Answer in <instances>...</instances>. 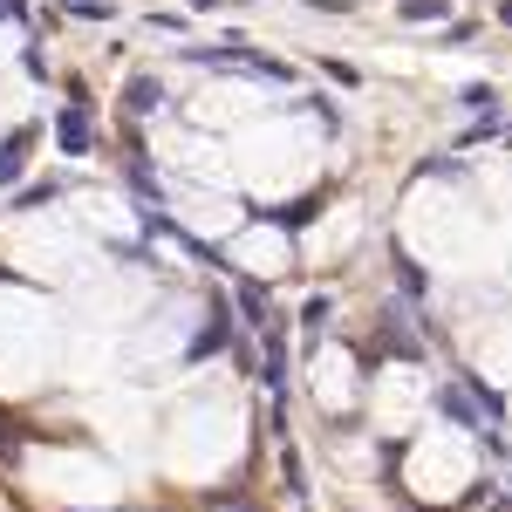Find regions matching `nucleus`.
<instances>
[{"mask_svg": "<svg viewBox=\"0 0 512 512\" xmlns=\"http://www.w3.org/2000/svg\"><path fill=\"white\" fill-rule=\"evenodd\" d=\"M28 151H35V130H14V137L0 144V185H14V178L28 171Z\"/></svg>", "mask_w": 512, "mask_h": 512, "instance_id": "f257e3e1", "label": "nucleus"}, {"mask_svg": "<svg viewBox=\"0 0 512 512\" xmlns=\"http://www.w3.org/2000/svg\"><path fill=\"white\" fill-rule=\"evenodd\" d=\"M55 137H62V151H69V158H89V144H96L82 110H62V117H55Z\"/></svg>", "mask_w": 512, "mask_h": 512, "instance_id": "f03ea898", "label": "nucleus"}, {"mask_svg": "<svg viewBox=\"0 0 512 512\" xmlns=\"http://www.w3.org/2000/svg\"><path fill=\"white\" fill-rule=\"evenodd\" d=\"M226 342H233V308H226V301H212V328L192 342V355H212V349H226Z\"/></svg>", "mask_w": 512, "mask_h": 512, "instance_id": "7ed1b4c3", "label": "nucleus"}, {"mask_svg": "<svg viewBox=\"0 0 512 512\" xmlns=\"http://www.w3.org/2000/svg\"><path fill=\"white\" fill-rule=\"evenodd\" d=\"M158 103H164V82H151V76H137L123 89V110H130V117H151Z\"/></svg>", "mask_w": 512, "mask_h": 512, "instance_id": "20e7f679", "label": "nucleus"}, {"mask_svg": "<svg viewBox=\"0 0 512 512\" xmlns=\"http://www.w3.org/2000/svg\"><path fill=\"white\" fill-rule=\"evenodd\" d=\"M260 383L274 390V403H280V390H287V349H280V335H267V355H260Z\"/></svg>", "mask_w": 512, "mask_h": 512, "instance_id": "39448f33", "label": "nucleus"}, {"mask_svg": "<svg viewBox=\"0 0 512 512\" xmlns=\"http://www.w3.org/2000/svg\"><path fill=\"white\" fill-rule=\"evenodd\" d=\"M280 485H287V499H308V478H301V458L294 451H280Z\"/></svg>", "mask_w": 512, "mask_h": 512, "instance_id": "423d86ee", "label": "nucleus"}, {"mask_svg": "<svg viewBox=\"0 0 512 512\" xmlns=\"http://www.w3.org/2000/svg\"><path fill=\"white\" fill-rule=\"evenodd\" d=\"M396 280H403V294H410V301H424V267H417L410 253H396Z\"/></svg>", "mask_w": 512, "mask_h": 512, "instance_id": "0eeeda50", "label": "nucleus"}, {"mask_svg": "<svg viewBox=\"0 0 512 512\" xmlns=\"http://www.w3.org/2000/svg\"><path fill=\"white\" fill-rule=\"evenodd\" d=\"M451 0H403V21H444Z\"/></svg>", "mask_w": 512, "mask_h": 512, "instance_id": "6e6552de", "label": "nucleus"}, {"mask_svg": "<svg viewBox=\"0 0 512 512\" xmlns=\"http://www.w3.org/2000/svg\"><path fill=\"white\" fill-rule=\"evenodd\" d=\"M308 212H315L308 198H301V205H280V212H274V226H280V233H301V226H308Z\"/></svg>", "mask_w": 512, "mask_h": 512, "instance_id": "1a4fd4ad", "label": "nucleus"}, {"mask_svg": "<svg viewBox=\"0 0 512 512\" xmlns=\"http://www.w3.org/2000/svg\"><path fill=\"white\" fill-rule=\"evenodd\" d=\"M62 7H69V14H76V21H110V14H117V7H110V0H62Z\"/></svg>", "mask_w": 512, "mask_h": 512, "instance_id": "9d476101", "label": "nucleus"}, {"mask_svg": "<svg viewBox=\"0 0 512 512\" xmlns=\"http://www.w3.org/2000/svg\"><path fill=\"white\" fill-rule=\"evenodd\" d=\"M239 308H246L253 328H267V294H260V287H246V294H239Z\"/></svg>", "mask_w": 512, "mask_h": 512, "instance_id": "9b49d317", "label": "nucleus"}, {"mask_svg": "<svg viewBox=\"0 0 512 512\" xmlns=\"http://www.w3.org/2000/svg\"><path fill=\"white\" fill-rule=\"evenodd\" d=\"M328 321V294H308V308H301V328H321Z\"/></svg>", "mask_w": 512, "mask_h": 512, "instance_id": "f8f14e48", "label": "nucleus"}, {"mask_svg": "<svg viewBox=\"0 0 512 512\" xmlns=\"http://www.w3.org/2000/svg\"><path fill=\"white\" fill-rule=\"evenodd\" d=\"M55 198H62V185H28V192H21V205H55Z\"/></svg>", "mask_w": 512, "mask_h": 512, "instance_id": "ddd939ff", "label": "nucleus"}, {"mask_svg": "<svg viewBox=\"0 0 512 512\" xmlns=\"http://www.w3.org/2000/svg\"><path fill=\"white\" fill-rule=\"evenodd\" d=\"M424 178H465V164H451V158H431V164H424Z\"/></svg>", "mask_w": 512, "mask_h": 512, "instance_id": "4468645a", "label": "nucleus"}, {"mask_svg": "<svg viewBox=\"0 0 512 512\" xmlns=\"http://www.w3.org/2000/svg\"><path fill=\"white\" fill-rule=\"evenodd\" d=\"M0 21H28V0H0Z\"/></svg>", "mask_w": 512, "mask_h": 512, "instance_id": "2eb2a0df", "label": "nucleus"}]
</instances>
